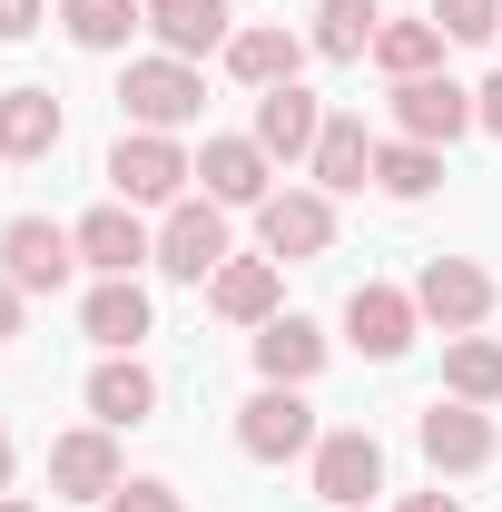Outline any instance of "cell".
I'll return each mask as SVG.
<instances>
[{"label": "cell", "instance_id": "obj_2", "mask_svg": "<svg viewBox=\"0 0 502 512\" xmlns=\"http://www.w3.org/2000/svg\"><path fill=\"white\" fill-rule=\"evenodd\" d=\"M237 444H247L256 463H296V453H315L325 434H315V404L296 384H266V394L237 404Z\"/></svg>", "mask_w": 502, "mask_h": 512}, {"label": "cell", "instance_id": "obj_11", "mask_svg": "<svg viewBox=\"0 0 502 512\" xmlns=\"http://www.w3.org/2000/svg\"><path fill=\"white\" fill-rule=\"evenodd\" d=\"M50 493H69V503H109V493H119V444H109V424L50 444Z\"/></svg>", "mask_w": 502, "mask_h": 512}, {"label": "cell", "instance_id": "obj_18", "mask_svg": "<svg viewBox=\"0 0 502 512\" xmlns=\"http://www.w3.org/2000/svg\"><path fill=\"white\" fill-rule=\"evenodd\" d=\"M207 306L227 325H266L276 316V256H227V266L207 276Z\"/></svg>", "mask_w": 502, "mask_h": 512}, {"label": "cell", "instance_id": "obj_12", "mask_svg": "<svg viewBox=\"0 0 502 512\" xmlns=\"http://www.w3.org/2000/svg\"><path fill=\"white\" fill-rule=\"evenodd\" d=\"M69 237H79V266H99V276H138L158 256V237L138 227V207H89Z\"/></svg>", "mask_w": 502, "mask_h": 512}, {"label": "cell", "instance_id": "obj_17", "mask_svg": "<svg viewBox=\"0 0 502 512\" xmlns=\"http://www.w3.org/2000/svg\"><path fill=\"white\" fill-rule=\"evenodd\" d=\"M148 30H158L168 60H207V50L237 40V30H227V0H148Z\"/></svg>", "mask_w": 502, "mask_h": 512}, {"label": "cell", "instance_id": "obj_6", "mask_svg": "<svg viewBox=\"0 0 502 512\" xmlns=\"http://www.w3.org/2000/svg\"><path fill=\"white\" fill-rule=\"evenodd\" d=\"M414 316H434L443 335H473V325L493 316V276H483L473 256H424V276H414Z\"/></svg>", "mask_w": 502, "mask_h": 512}, {"label": "cell", "instance_id": "obj_22", "mask_svg": "<svg viewBox=\"0 0 502 512\" xmlns=\"http://www.w3.org/2000/svg\"><path fill=\"white\" fill-rule=\"evenodd\" d=\"M60 148V99L50 89H0V158H50Z\"/></svg>", "mask_w": 502, "mask_h": 512}, {"label": "cell", "instance_id": "obj_16", "mask_svg": "<svg viewBox=\"0 0 502 512\" xmlns=\"http://www.w3.org/2000/svg\"><path fill=\"white\" fill-rule=\"evenodd\" d=\"M266 168H276V158H266L256 138H207V158H197V178H207L217 207H266V197H276Z\"/></svg>", "mask_w": 502, "mask_h": 512}, {"label": "cell", "instance_id": "obj_7", "mask_svg": "<svg viewBox=\"0 0 502 512\" xmlns=\"http://www.w3.org/2000/svg\"><path fill=\"white\" fill-rule=\"evenodd\" d=\"M375 493H384V444L365 434V424H345V434H325V444H315V503L365 512Z\"/></svg>", "mask_w": 502, "mask_h": 512}, {"label": "cell", "instance_id": "obj_35", "mask_svg": "<svg viewBox=\"0 0 502 512\" xmlns=\"http://www.w3.org/2000/svg\"><path fill=\"white\" fill-rule=\"evenodd\" d=\"M0 493H10V434H0Z\"/></svg>", "mask_w": 502, "mask_h": 512}, {"label": "cell", "instance_id": "obj_20", "mask_svg": "<svg viewBox=\"0 0 502 512\" xmlns=\"http://www.w3.org/2000/svg\"><path fill=\"white\" fill-rule=\"evenodd\" d=\"M79 325H89V345L138 355V335H148V296H138V276H99V296L79 306Z\"/></svg>", "mask_w": 502, "mask_h": 512}, {"label": "cell", "instance_id": "obj_31", "mask_svg": "<svg viewBox=\"0 0 502 512\" xmlns=\"http://www.w3.org/2000/svg\"><path fill=\"white\" fill-rule=\"evenodd\" d=\"M40 30V0H0V40H30Z\"/></svg>", "mask_w": 502, "mask_h": 512}, {"label": "cell", "instance_id": "obj_36", "mask_svg": "<svg viewBox=\"0 0 502 512\" xmlns=\"http://www.w3.org/2000/svg\"><path fill=\"white\" fill-rule=\"evenodd\" d=\"M0 512H40V503H10V493H0Z\"/></svg>", "mask_w": 502, "mask_h": 512}, {"label": "cell", "instance_id": "obj_4", "mask_svg": "<svg viewBox=\"0 0 502 512\" xmlns=\"http://www.w3.org/2000/svg\"><path fill=\"white\" fill-rule=\"evenodd\" d=\"M69 266H79V237H69V227H50V217H10V227H0V276H10L20 296H60Z\"/></svg>", "mask_w": 502, "mask_h": 512}, {"label": "cell", "instance_id": "obj_33", "mask_svg": "<svg viewBox=\"0 0 502 512\" xmlns=\"http://www.w3.org/2000/svg\"><path fill=\"white\" fill-rule=\"evenodd\" d=\"M10 335H20V286L0 276V345H10Z\"/></svg>", "mask_w": 502, "mask_h": 512}, {"label": "cell", "instance_id": "obj_24", "mask_svg": "<svg viewBox=\"0 0 502 512\" xmlns=\"http://www.w3.org/2000/svg\"><path fill=\"white\" fill-rule=\"evenodd\" d=\"M443 384H453V404H502V345L493 335H453L443 345Z\"/></svg>", "mask_w": 502, "mask_h": 512}, {"label": "cell", "instance_id": "obj_1", "mask_svg": "<svg viewBox=\"0 0 502 512\" xmlns=\"http://www.w3.org/2000/svg\"><path fill=\"white\" fill-rule=\"evenodd\" d=\"M109 178H119V207H178L197 168L178 158V138H168V128H138V138L109 148Z\"/></svg>", "mask_w": 502, "mask_h": 512}, {"label": "cell", "instance_id": "obj_27", "mask_svg": "<svg viewBox=\"0 0 502 512\" xmlns=\"http://www.w3.org/2000/svg\"><path fill=\"white\" fill-rule=\"evenodd\" d=\"M375 188H384V197H434V188H443V148H424V138L375 148Z\"/></svg>", "mask_w": 502, "mask_h": 512}, {"label": "cell", "instance_id": "obj_21", "mask_svg": "<svg viewBox=\"0 0 502 512\" xmlns=\"http://www.w3.org/2000/svg\"><path fill=\"white\" fill-rule=\"evenodd\" d=\"M315 365H325V335H315L306 316H266L256 325V375L266 384H306Z\"/></svg>", "mask_w": 502, "mask_h": 512}, {"label": "cell", "instance_id": "obj_10", "mask_svg": "<svg viewBox=\"0 0 502 512\" xmlns=\"http://www.w3.org/2000/svg\"><path fill=\"white\" fill-rule=\"evenodd\" d=\"M414 434H424V463L434 473H483L493 463V414L483 404H424Z\"/></svg>", "mask_w": 502, "mask_h": 512}, {"label": "cell", "instance_id": "obj_9", "mask_svg": "<svg viewBox=\"0 0 502 512\" xmlns=\"http://www.w3.org/2000/svg\"><path fill=\"white\" fill-rule=\"evenodd\" d=\"M256 237H266V256H325L335 247V207H325V188H286V197H266L256 207Z\"/></svg>", "mask_w": 502, "mask_h": 512}, {"label": "cell", "instance_id": "obj_23", "mask_svg": "<svg viewBox=\"0 0 502 512\" xmlns=\"http://www.w3.org/2000/svg\"><path fill=\"white\" fill-rule=\"evenodd\" d=\"M375 178V138H365V119H325V138H315V188H365Z\"/></svg>", "mask_w": 502, "mask_h": 512}, {"label": "cell", "instance_id": "obj_8", "mask_svg": "<svg viewBox=\"0 0 502 512\" xmlns=\"http://www.w3.org/2000/svg\"><path fill=\"white\" fill-rule=\"evenodd\" d=\"M158 266L188 276V286H207V276L227 266V207H217V197H178L168 227H158Z\"/></svg>", "mask_w": 502, "mask_h": 512}, {"label": "cell", "instance_id": "obj_34", "mask_svg": "<svg viewBox=\"0 0 502 512\" xmlns=\"http://www.w3.org/2000/svg\"><path fill=\"white\" fill-rule=\"evenodd\" d=\"M404 512H463V503H453V493H414Z\"/></svg>", "mask_w": 502, "mask_h": 512}, {"label": "cell", "instance_id": "obj_15", "mask_svg": "<svg viewBox=\"0 0 502 512\" xmlns=\"http://www.w3.org/2000/svg\"><path fill=\"white\" fill-rule=\"evenodd\" d=\"M345 335H355L375 365H394V355L414 345V296H404V286H355V296H345Z\"/></svg>", "mask_w": 502, "mask_h": 512}, {"label": "cell", "instance_id": "obj_13", "mask_svg": "<svg viewBox=\"0 0 502 512\" xmlns=\"http://www.w3.org/2000/svg\"><path fill=\"white\" fill-rule=\"evenodd\" d=\"M315 138H325V109H315V89H256V148L266 158H315Z\"/></svg>", "mask_w": 502, "mask_h": 512}, {"label": "cell", "instance_id": "obj_14", "mask_svg": "<svg viewBox=\"0 0 502 512\" xmlns=\"http://www.w3.org/2000/svg\"><path fill=\"white\" fill-rule=\"evenodd\" d=\"M315 40H296L286 20H256V30H237L227 40V79H247V89H286L296 69H306Z\"/></svg>", "mask_w": 502, "mask_h": 512}, {"label": "cell", "instance_id": "obj_28", "mask_svg": "<svg viewBox=\"0 0 502 512\" xmlns=\"http://www.w3.org/2000/svg\"><path fill=\"white\" fill-rule=\"evenodd\" d=\"M375 60L394 69V79H424V69H443V30H434V20H384Z\"/></svg>", "mask_w": 502, "mask_h": 512}, {"label": "cell", "instance_id": "obj_29", "mask_svg": "<svg viewBox=\"0 0 502 512\" xmlns=\"http://www.w3.org/2000/svg\"><path fill=\"white\" fill-rule=\"evenodd\" d=\"M434 30H443V40H473V50H483V40L502 30V0H434Z\"/></svg>", "mask_w": 502, "mask_h": 512}, {"label": "cell", "instance_id": "obj_32", "mask_svg": "<svg viewBox=\"0 0 502 512\" xmlns=\"http://www.w3.org/2000/svg\"><path fill=\"white\" fill-rule=\"evenodd\" d=\"M473 109H483V128H493V138H502V69H493V79H483V89H473Z\"/></svg>", "mask_w": 502, "mask_h": 512}, {"label": "cell", "instance_id": "obj_25", "mask_svg": "<svg viewBox=\"0 0 502 512\" xmlns=\"http://www.w3.org/2000/svg\"><path fill=\"white\" fill-rule=\"evenodd\" d=\"M384 30V0H325L315 10V60H365Z\"/></svg>", "mask_w": 502, "mask_h": 512}, {"label": "cell", "instance_id": "obj_30", "mask_svg": "<svg viewBox=\"0 0 502 512\" xmlns=\"http://www.w3.org/2000/svg\"><path fill=\"white\" fill-rule=\"evenodd\" d=\"M109 512H178V493H168V483H119Z\"/></svg>", "mask_w": 502, "mask_h": 512}, {"label": "cell", "instance_id": "obj_5", "mask_svg": "<svg viewBox=\"0 0 502 512\" xmlns=\"http://www.w3.org/2000/svg\"><path fill=\"white\" fill-rule=\"evenodd\" d=\"M394 128H404V138H424V148H453L463 128H483V109H473V89H463V79L424 69V79H394Z\"/></svg>", "mask_w": 502, "mask_h": 512}, {"label": "cell", "instance_id": "obj_19", "mask_svg": "<svg viewBox=\"0 0 502 512\" xmlns=\"http://www.w3.org/2000/svg\"><path fill=\"white\" fill-rule=\"evenodd\" d=\"M89 414H99L109 434H119V424H148V414H158V375H148L138 355H109V365L89 375Z\"/></svg>", "mask_w": 502, "mask_h": 512}, {"label": "cell", "instance_id": "obj_3", "mask_svg": "<svg viewBox=\"0 0 502 512\" xmlns=\"http://www.w3.org/2000/svg\"><path fill=\"white\" fill-rule=\"evenodd\" d=\"M119 109H128L138 128H188L197 109H207V79H197L188 60H168V50H158V60H128Z\"/></svg>", "mask_w": 502, "mask_h": 512}, {"label": "cell", "instance_id": "obj_26", "mask_svg": "<svg viewBox=\"0 0 502 512\" xmlns=\"http://www.w3.org/2000/svg\"><path fill=\"white\" fill-rule=\"evenodd\" d=\"M60 20H69L79 50H128V30H148L138 0H60Z\"/></svg>", "mask_w": 502, "mask_h": 512}]
</instances>
